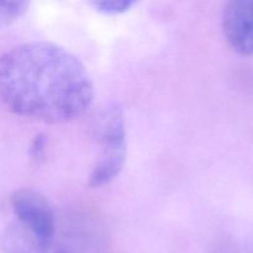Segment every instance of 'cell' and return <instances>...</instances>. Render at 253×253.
Masks as SVG:
<instances>
[{"label":"cell","instance_id":"cell-1","mask_svg":"<svg viewBox=\"0 0 253 253\" xmlns=\"http://www.w3.org/2000/svg\"><path fill=\"white\" fill-rule=\"evenodd\" d=\"M94 84L76 56L49 42L17 46L0 57V100L11 113L46 124L79 118Z\"/></svg>","mask_w":253,"mask_h":253},{"label":"cell","instance_id":"cell-2","mask_svg":"<svg viewBox=\"0 0 253 253\" xmlns=\"http://www.w3.org/2000/svg\"><path fill=\"white\" fill-rule=\"evenodd\" d=\"M94 131L100 145V153L91 168L88 184L98 188L115 179L125 166L126 128L123 108L113 103L103 109L96 118Z\"/></svg>","mask_w":253,"mask_h":253},{"label":"cell","instance_id":"cell-3","mask_svg":"<svg viewBox=\"0 0 253 253\" xmlns=\"http://www.w3.org/2000/svg\"><path fill=\"white\" fill-rule=\"evenodd\" d=\"M11 207L19 224L48 246L54 235V215L46 197L31 188H22L12 194Z\"/></svg>","mask_w":253,"mask_h":253},{"label":"cell","instance_id":"cell-4","mask_svg":"<svg viewBox=\"0 0 253 253\" xmlns=\"http://www.w3.org/2000/svg\"><path fill=\"white\" fill-rule=\"evenodd\" d=\"M222 27L230 46L245 56L253 54V0L227 2Z\"/></svg>","mask_w":253,"mask_h":253},{"label":"cell","instance_id":"cell-5","mask_svg":"<svg viewBox=\"0 0 253 253\" xmlns=\"http://www.w3.org/2000/svg\"><path fill=\"white\" fill-rule=\"evenodd\" d=\"M1 249L4 253H47L48 246L16 222L5 229L1 236Z\"/></svg>","mask_w":253,"mask_h":253},{"label":"cell","instance_id":"cell-6","mask_svg":"<svg viewBox=\"0 0 253 253\" xmlns=\"http://www.w3.org/2000/svg\"><path fill=\"white\" fill-rule=\"evenodd\" d=\"M29 2L0 1V30L7 27L26 12Z\"/></svg>","mask_w":253,"mask_h":253},{"label":"cell","instance_id":"cell-7","mask_svg":"<svg viewBox=\"0 0 253 253\" xmlns=\"http://www.w3.org/2000/svg\"><path fill=\"white\" fill-rule=\"evenodd\" d=\"M90 5L101 14L118 15L130 10L133 5H136V1H132V0H98V1L90 2Z\"/></svg>","mask_w":253,"mask_h":253},{"label":"cell","instance_id":"cell-8","mask_svg":"<svg viewBox=\"0 0 253 253\" xmlns=\"http://www.w3.org/2000/svg\"><path fill=\"white\" fill-rule=\"evenodd\" d=\"M44 147H46V137L42 135L36 136L31 145V155L34 156V158L39 160V158L43 157Z\"/></svg>","mask_w":253,"mask_h":253}]
</instances>
